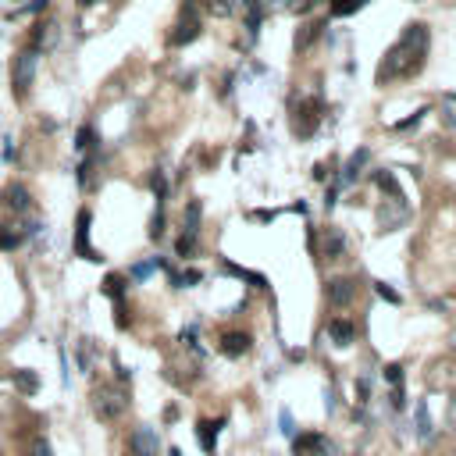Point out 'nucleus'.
Masks as SVG:
<instances>
[{"label": "nucleus", "instance_id": "nucleus-1", "mask_svg": "<svg viewBox=\"0 0 456 456\" xmlns=\"http://www.w3.org/2000/svg\"><path fill=\"white\" fill-rule=\"evenodd\" d=\"M428 47H432L428 25H424V22H410L403 29V36L385 50L382 65H378V75H375L378 86H388V82H396V79H414L424 68V61H428Z\"/></svg>", "mask_w": 456, "mask_h": 456}, {"label": "nucleus", "instance_id": "nucleus-2", "mask_svg": "<svg viewBox=\"0 0 456 456\" xmlns=\"http://www.w3.org/2000/svg\"><path fill=\"white\" fill-rule=\"evenodd\" d=\"M200 36V11H196V0H186L178 11V22H175V33H171V43L175 47H186Z\"/></svg>", "mask_w": 456, "mask_h": 456}, {"label": "nucleus", "instance_id": "nucleus-3", "mask_svg": "<svg viewBox=\"0 0 456 456\" xmlns=\"http://www.w3.org/2000/svg\"><path fill=\"white\" fill-rule=\"evenodd\" d=\"M33 72H36V50L29 47V50H22V54L15 57V68H11V82H15V97H18V100L25 97L29 82H33Z\"/></svg>", "mask_w": 456, "mask_h": 456}, {"label": "nucleus", "instance_id": "nucleus-4", "mask_svg": "<svg viewBox=\"0 0 456 456\" xmlns=\"http://www.w3.org/2000/svg\"><path fill=\"white\" fill-rule=\"evenodd\" d=\"M125 392H118V388H97L93 392V410H97V417L100 420H114V417H121V410H125Z\"/></svg>", "mask_w": 456, "mask_h": 456}, {"label": "nucleus", "instance_id": "nucleus-5", "mask_svg": "<svg viewBox=\"0 0 456 456\" xmlns=\"http://www.w3.org/2000/svg\"><path fill=\"white\" fill-rule=\"evenodd\" d=\"M129 449H132V456H157L161 453V439H157V432L150 428V424H139V428L132 432V439H129Z\"/></svg>", "mask_w": 456, "mask_h": 456}, {"label": "nucleus", "instance_id": "nucleus-6", "mask_svg": "<svg viewBox=\"0 0 456 456\" xmlns=\"http://www.w3.org/2000/svg\"><path fill=\"white\" fill-rule=\"evenodd\" d=\"M324 296H328L331 307H349V303L356 299V282L353 278H331L324 285Z\"/></svg>", "mask_w": 456, "mask_h": 456}, {"label": "nucleus", "instance_id": "nucleus-7", "mask_svg": "<svg viewBox=\"0 0 456 456\" xmlns=\"http://www.w3.org/2000/svg\"><path fill=\"white\" fill-rule=\"evenodd\" d=\"M221 428H225V420H221V417H218V420H196V442L203 446V453H207V456H214Z\"/></svg>", "mask_w": 456, "mask_h": 456}, {"label": "nucleus", "instance_id": "nucleus-8", "mask_svg": "<svg viewBox=\"0 0 456 456\" xmlns=\"http://www.w3.org/2000/svg\"><path fill=\"white\" fill-rule=\"evenodd\" d=\"M317 111H321V104L310 100V104H303V107L292 114V129H296V136H310V132L317 129V121H321Z\"/></svg>", "mask_w": 456, "mask_h": 456}, {"label": "nucleus", "instance_id": "nucleus-9", "mask_svg": "<svg viewBox=\"0 0 456 456\" xmlns=\"http://www.w3.org/2000/svg\"><path fill=\"white\" fill-rule=\"evenodd\" d=\"M0 200H4V207L15 210V214H25V210L33 207V196H29V189L22 186V182H11V186L0 193Z\"/></svg>", "mask_w": 456, "mask_h": 456}, {"label": "nucleus", "instance_id": "nucleus-10", "mask_svg": "<svg viewBox=\"0 0 456 456\" xmlns=\"http://www.w3.org/2000/svg\"><path fill=\"white\" fill-rule=\"evenodd\" d=\"M75 253L86 260H100V253L89 246V210H82L79 221H75Z\"/></svg>", "mask_w": 456, "mask_h": 456}, {"label": "nucleus", "instance_id": "nucleus-11", "mask_svg": "<svg viewBox=\"0 0 456 456\" xmlns=\"http://www.w3.org/2000/svg\"><path fill=\"white\" fill-rule=\"evenodd\" d=\"M368 161H371V150H368V146H360V150H356V154H353V157H349V161L343 164V175H339V186H353V182L360 178V171H363V164H368Z\"/></svg>", "mask_w": 456, "mask_h": 456}, {"label": "nucleus", "instance_id": "nucleus-12", "mask_svg": "<svg viewBox=\"0 0 456 456\" xmlns=\"http://www.w3.org/2000/svg\"><path fill=\"white\" fill-rule=\"evenodd\" d=\"M328 336H331V343H336V346H349L356 339V328H353V321L336 317V321H328Z\"/></svg>", "mask_w": 456, "mask_h": 456}, {"label": "nucleus", "instance_id": "nucleus-13", "mask_svg": "<svg viewBox=\"0 0 456 456\" xmlns=\"http://www.w3.org/2000/svg\"><path fill=\"white\" fill-rule=\"evenodd\" d=\"M246 349H250V336H246V331H225V336H221V353L225 356H242Z\"/></svg>", "mask_w": 456, "mask_h": 456}, {"label": "nucleus", "instance_id": "nucleus-14", "mask_svg": "<svg viewBox=\"0 0 456 456\" xmlns=\"http://www.w3.org/2000/svg\"><path fill=\"white\" fill-rule=\"evenodd\" d=\"M343 253H346V235H343V228L328 225V228H324V257L336 260V257H343Z\"/></svg>", "mask_w": 456, "mask_h": 456}, {"label": "nucleus", "instance_id": "nucleus-15", "mask_svg": "<svg viewBox=\"0 0 456 456\" xmlns=\"http://www.w3.org/2000/svg\"><path fill=\"white\" fill-rule=\"evenodd\" d=\"M414 414H417V439L420 442H428L432 439V414H428V403H424V400H417V407H414Z\"/></svg>", "mask_w": 456, "mask_h": 456}, {"label": "nucleus", "instance_id": "nucleus-16", "mask_svg": "<svg viewBox=\"0 0 456 456\" xmlns=\"http://www.w3.org/2000/svg\"><path fill=\"white\" fill-rule=\"evenodd\" d=\"M375 182H378V189L388 193L392 200H403V189H400V182H396V175H392V171H375Z\"/></svg>", "mask_w": 456, "mask_h": 456}, {"label": "nucleus", "instance_id": "nucleus-17", "mask_svg": "<svg viewBox=\"0 0 456 456\" xmlns=\"http://www.w3.org/2000/svg\"><path fill=\"white\" fill-rule=\"evenodd\" d=\"M82 154H97V129L93 125H82L79 129V143H75Z\"/></svg>", "mask_w": 456, "mask_h": 456}, {"label": "nucleus", "instance_id": "nucleus-18", "mask_svg": "<svg viewBox=\"0 0 456 456\" xmlns=\"http://www.w3.org/2000/svg\"><path fill=\"white\" fill-rule=\"evenodd\" d=\"M25 242V232H15V228H0V250H18Z\"/></svg>", "mask_w": 456, "mask_h": 456}, {"label": "nucleus", "instance_id": "nucleus-19", "mask_svg": "<svg viewBox=\"0 0 456 456\" xmlns=\"http://www.w3.org/2000/svg\"><path fill=\"white\" fill-rule=\"evenodd\" d=\"M317 36H321V25H303V33L296 36V50H307L310 40H317Z\"/></svg>", "mask_w": 456, "mask_h": 456}, {"label": "nucleus", "instance_id": "nucleus-20", "mask_svg": "<svg viewBox=\"0 0 456 456\" xmlns=\"http://www.w3.org/2000/svg\"><path fill=\"white\" fill-rule=\"evenodd\" d=\"M25 456H54V449H50V442H47L43 435H36L33 442H29V449H25Z\"/></svg>", "mask_w": 456, "mask_h": 456}, {"label": "nucleus", "instance_id": "nucleus-21", "mask_svg": "<svg viewBox=\"0 0 456 456\" xmlns=\"http://www.w3.org/2000/svg\"><path fill=\"white\" fill-rule=\"evenodd\" d=\"M104 289H107V296H114L118 303H121V296H125V282H121L118 275H111V278L104 282Z\"/></svg>", "mask_w": 456, "mask_h": 456}, {"label": "nucleus", "instance_id": "nucleus-22", "mask_svg": "<svg viewBox=\"0 0 456 456\" xmlns=\"http://www.w3.org/2000/svg\"><path fill=\"white\" fill-rule=\"evenodd\" d=\"M385 382L396 388V385H403V368L400 363H385Z\"/></svg>", "mask_w": 456, "mask_h": 456}, {"label": "nucleus", "instance_id": "nucleus-23", "mask_svg": "<svg viewBox=\"0 0 456 456\" xmlns=\"http://www.w3.org/2000/svg\"><path fill=\"white\" fill-rule=\"evenodd\" d=\"M424 114H428V107H420V111H414V118H403V121H400V125H396V129H400V132H407V129H417V125H420V121H424Z\"/></svg>", "mask_w": 456, "mask_h": 456}, {"label": "nucleus", "instance_id": "nucleus-24", "mask_svg": "<svg viewBox=\"0 0 456 456\" xmlns=\"http://www.w3.org/2000/svg\"><path fill=\"white\" fill-rule=\"evenodd\" d=\"M161 260H146V264H136L132 267V278H150V275H154V267H157Z\"/></svg>", "mask_w": 456, "mask_h": 456}, {"label": "nucleus", "instance_id": "nucleus-25", "mask_svg": "<svg viewBox=\"0 0 456 456\" xmlns=\"http://www.w3.org/2000/svg\"><path fill=\"white\" fill-rule=\"evenodd\" d=\"M15 382H18L22 392H36V388H40V378H36V375H18Z\"/></svg>", "mask_w": 456, "mask_h": 456}, {"label": "nucleus", "instance_id": "nucleus-26", "mask_svg": "<svg viewBox=\"0 0 456 456\" xmlns=\"http://www.w3.org/2000/svg\"><path fill=\"white\" fill-rule=\"evenodd\" d=\"M375 292H378L382 299H388V303H403V299H400V292H396V289H388L385 282H375Z\"/></svg>", "mask_w": 456, "mask_h": 456}, {"label": "nucleus", "instance_id": "nucleus-27", "mask_svg": "<svg viewBox=\"0 0 456 456\" xmlns=\"http://www.w3.org/2000/svg\"><path fill=\"white\" fill-rule=\"evenodd\" d=\"M278 424H282V435H296V428H292V414H289V410H282Z\"/></svg>", "mask_w": 456, "mask_h": 456}, {"label": "nucleus", "instance_id": "nucleus-28", "mask_svg": "<svg viewBox=\"0 0 456 456\" xmlns=\"http://www.w3.org/2000/svg\"><path fill=\"white\" fill-rule=\"evenodd\" d=\"M79 4H97V0H79Z\"/></svg>", "mask_w": 456, "mask_h": 456}]
</instances>
